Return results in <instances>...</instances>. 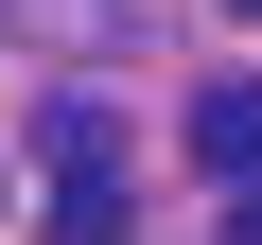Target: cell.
Masks as SVG:
<instances>
[{
  "instance_id": "obj_1",
  "label": "cell",
  "mask_w": 262,
  "mask_h": 245,
  "mask_svg": "<svg viewBox=\"0 0 262 245\" xmlns=\"http://www.w3.org/2000/svg\"><path fill=\"white\" fill-rule=\"evenodd\" d=\"M192 175L262 193V70H210V88H192Z\"/></svg>"
},
{
  "instance_id": "obj_2",
  "label": "cell",
  "mask_w": 262,
  "mask_h": 245,
  "mask_svg": "<svg viewBox=\"0 0 262 245\" xmlns=\"http://www.w3.org/2000/svg\"><path fill=\"white\" fill-rule=\"evenodd\" d=\"M53 245H122V175H70L53 193Z\"/></svg>"
},
{
  "instance_id": "obj_3",
  "label": "cell",
  "mask_w": 262,
  "mask_h": 245,
  "mask_svg": "<svg viewBox=\"0 0 262 245\" xmlns=\"http://www.w3.org/2000/svg\"><path fill=\"white\" fill-rule=\"evenodd\" d=\"M227 245H262V193H227Z\"/></svg>"
},
{
  "instance_id": "obj_4",
  "label": "cell",
  "mask_w": 262,
  "mask_h": 245,
  "mask_svg": "<svg viewBox=\"0 0 262 245\" xmlns=\"http://www.w3.org/2000/svg\"><path fill=\"white\" fill-rule=\"evenodd\" d=\"M245 18H262V0H245Z\"/></svg>"
}]
</instances>
